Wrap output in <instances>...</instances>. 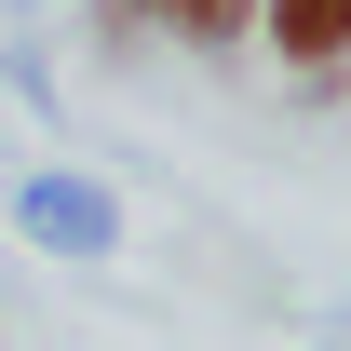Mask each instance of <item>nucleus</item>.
<instances>
[{
	"instance_id": "1",
	"label": "nucleus",
	"mask_w": 351,
	"mask_h": 351,
	"mask_svg": "<svg viewBox=\"0 0 351 351\" xmlns=\"http://www.w3.org/2000/svg\"><path fill=\"white\" fill-rule=\"evenodd\" d=\"M14 217H27V243H54V257H108V243H122V217H108L95 176H27Z\"/></svg>"
},
{
	"instance_id": "2",
	"label": "nucleus",
	"mask_w": 351,
	"mask_h": 351,
	"mask_svg": "<svg viewBox=\"0 0 351 351\" xmlns=\"http://www.w3.org/2000/svg\"><path fill=\"white\" fill-rule=\"evenodd\" d=\"M257 41L284 68H351V0H257Z\"/></svg>"
},
{
	"instance_id": "3",
	"label": "nucleus",
	"mask_w": 351,
	"mask_h": 351,
	"mask_svg": "<svg viewBox=\"0 0 351 351\" xmlns=\"http://www.w3.org/2000/svg\"><path fill=\"white\" fill-rule=\"evenodd\" d=\"M122 27H176L189 54H230V41H257V0H108Z\"/></svg>"
}]
</instances>
